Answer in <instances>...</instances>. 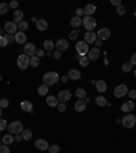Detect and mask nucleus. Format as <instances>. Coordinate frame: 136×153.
<instances>
[{
	"label": "nucleus",
	"instance_id": "obj_1",
	"mask_svg": "<svg viewBox=\"0 0 136 153\" xmlns=\"http://www.w3.org/2000/svg\"><path fill=\"white\" fill-rule=\"evenodd\" d=\"M59 79H60V75H59L57 73H54V71H49L42 77L44 85H47V86L56 85V83L59 82Z\"/></svg>",
	"mask_w": 136,
	"mask_h": 153
},
{
	"label": "nucleus",
	"instance_id": "obj_2",
	"mask_svg": "<svg viewBox=\"0 0 136 153\" xmlns=\"http://www.w3.org/2000/svg\"><path fill=\"white\" fill-rule=\"evenodd\" d=\"M7 130H8V133L12 135L22 134V131H23V125H22V122H19V120H14L12 123H10V125L7 126Z\"/></svg>",
	"mask_w": 136,
	"mask_h": 153
},
{
	"label": "nucleus",
	"instance_id": "obj_3",
	"mask_svg": "<svg viewBox=\"0 0 136 153\" xmlns=\"http://www.w3.org/2000/svg\"><path fill=\"white\" fill-rule=\"evenodd\" d=\"M82 21H83L82 25L84 26V29H86L87 32H93L94 29H95V26H97V21L93 17H84Z\"/></svg>",
	"mask_w": 136,
	"mask_h": 153
},
{
	"label": "nucleus",
	"instance_id": "obj_4",
	"mask_svg": "<svg viewBox=\"0 0 136 153\" xmlns=\"http://www.w3.org/2000/svg\"><path fill=\"white\" fill-rule=\"evenodd\" d=\"M128 86L127 85H117L115 88V90H113V94H115V97H117V99H122L124 96H127L128 94Z\"/></svg>",
	"mask_w": 136,
	"mask_h": 153
},
{
	"label": "nucleus",
	"instance_id": "obj_5",
	"mask_svg": "<svg viewBox=\"0 0 136 153\" xmlns=\"http://www.w3.org/2000/svg\"><path fill=\"white\" fill-rule=\"evenodd\" d=\"M16 64H18V67L21 70H26V68L30 66V57L27 55H19L18 59H16Z\"/></svg>",
	"mask_w": 136,
	"mask_h": 153
},
{
	"label": "nucleus",
	"instance_id": "obj_6",
	"mask_svg": "<svg viewBox=\"0 0 136 153\" xmlns=\"http://www.w3.org/2000/svg\"><path fill=\"white\" fill-rule=\"evenodd\" d=\"M76 52H78V56H86L87 54H89V44L84 43V41H79V43H76Z\"/></svg>",
	"mask_w": 136,
	"mask_h": 153
},
{
	"label": "nucleus",
	"instance_id": "obj_7",
	"mask_svg": "<svg viewBox=\"0 0 136 153\" xmlns=\"http://www.w3.org/2000/svg\"><path fill=\"white\" fill-rule=\"evenodd\" d=\"M136 125V116L132 114H127L122 117V126L125 128H132Z\"/></svg>",
	"mask_w": 136,
	"mask_h": 153
},
{
	"label": "nucleus",
	"instance_id": "obj_8",
	"mask_svg": "<svg viewBox=\"0 0 136 153\" xmlns=\"http://www.w3.org/2000/svg\"><path fill=\"white\" fill-rule=\"evenodd\" d=\"M4 30H6L8 34L18 33V25H16L14 21H8V22H6V23H4Z\"/></svg>",
	"mask_w": 136,
	"mask_h": 153
},
{
	"label": "nucleus",
	"instance_id": "obj_9",
	"mask_svg": "<svg viewBox=\"0 0 136 153\" xmlns=\"http://www.w3.org/2000/svg\"><path fill=\"white\" fill-rule=\"evenodd\" d=\"M110 36H112V33H110V30L107 28H101L97 32V37H98V40H101V41H104V40H109L110 38Z\"/></svg>",
	"mask_w": 136,
	"mask_h": 153
},
{
	"label": "nucleus",
	"instance_id": "obj_10",
	"mask_svg": "<svg viewBox=\"0 0 136 153\" xmlns=\"http://www.w3.org/2000/svg\"><path fill=\"white\" fill-rule=\"evenodd\" d=\"M59 103H67V101H69V99H71V92L69 90H60L59 92Z\"/></svg>",
	"mask_w": 136,
	"mask_h": 153
},
{
	"label": "nucleus",
	"instance_id": "obj_11",
	"mask_svg": "<svg viewBox=\"0 0 136 153\" xmlns=\"http://www.w3.org/2000/svg\"><path fill=\"white\" fill-rule=\"evenodd\" d=\"M37 54V49H36V45L33 43H26L25 44V55H27L29 57L34 56Z\"/></svg>",
	"mask_w": 136,
	"mask_h": 153
},
{
	"label": "nucleus",
	"instance_id": "obj_12",
	"mask_svg": "<svg viewBox=\"0 0 136 153\" xmlns=\"http://www.w3.org/2000/svg\"><path fill=\"white\" fill-rule=\"evenodd\" d=\"M34 146H36L37 149L38 150H48L49 149V144L47 142V139H42V138H38L36 141V142H34Z\"/></svg>",
	"mask_w": 136,
	"mask_h": 153
},
{
	"label": "nucleus",
	"instance_id": "obj_13",
	"mask_svg": "<svg viewBox=\"0 0 136 153\" xmlns=\"http://www.w3.org/2000/svg\"><path fill=\"white\" fill-rule=\"evenodd\" d=\"M54 46H56V49H57V51L63 52V51L68 49V46H69V44H68L67 40L60 38V40H57V43H54Z\"/></svg>",
	"mask_w": 136,
	"mask_h": 153
},
{
	"label": "nucleus",
	"instance_id": "obj_14",
	"mask_svg": "<svg viewBox=\"0 0 136 153\" xmlns=\"http://www.w3.org/2000/svg\"><path fill=\"white\" fill-rule=\"evenodd\" d=\"M97 33H94V32H87V33H84V43H87V44H94L95 41H97Z\"/></svg>",
	"mask_w": 136,
	"mask_h": 153
},
{
	"label": "nucleus",
	"instance_id": "obj_15",
	"mask_svg": "<svg viewBox=\"0 0 136 153\" xmlns=\"http://www.w3.org/2000/svg\"><path fill=\"white\" fill-rule=\"evenodd\" d=\"M135 109V103H133V100H129L127 103H122L121 105V111L122 112H125V114H129L131 111Z\"/></svg>",
	"mask_w": 136,
	"mask_h": 153
},
{
	"label": "nucleus",
	"instance_id": "obj_16",
	"mask_svg": "<svg viewBox=\"0 0 136 153\" xmlns=\"http://www.w3.org/2000/svg\"><path fill=\"white\" fill-rule=\"evenodd\" d=\"M14 38H15V43L16 44H26V41H27V37H26L25 32H19L15 33L14 34Z\"/></svg>",
	"mask_w": 136,
	"mask_h": 153
},
{
	"label": "nucleus",
	"instance_id": "obj_17",
	"mask_svg": "<svg viewBox=\"0 0 136 153\" xmlns=\"http://www.w3.org/2000/svg\"><path fill=\"white\" fill-rule=\"evenodd\" d=\"M86 56L89 57V60H97L98 57L101 56V51L98 49V48H93V49L89 51V54H87Z\"/></svg>",
	"mask_w": 136,
	"mask_h": 153
},
{
	"label": "nucleus",
	"instance_id": "obj_18",
	"mask_svg": "<svg viewBox=\"0 0 136 153\" xmlns=\"http://www.w3.org/2000/svg\"><path fill=\"white\" fill-rule=\"evenodd\" d=\"M80 77H82V74H80V71L76 70V68H71V70L68 71V78L72 79V81H78V79H80Z\"/></svg>",
	"mask_w": 136,
	"mask_h": 153
},
{
	"label": "nucleus",
	"instance_id": "obj_19",
	"mask_svg": "<svg viewBox=\"0 0 136 153\" xmlns=\"http://www.w3.org/2000/svg\"><path fill=\"white\" fill-rule=\"evenodd\" d=\"M95 11H97V7H95L94 4H87L86 7L83 8V12H84L86 17H93V14Z\"/></svg>",
	"mask_w": 136,
	"mask_h": 153
},
{
	"label": "nucleus",
	"instance_id": "obj_20",
	"mask_svg": "<svg viewBox=\"0 0 136 153\" xmlns=\"http://www.w3.org/2000/svg\"><path fill=\"white\" fill-rule=\"evenodd\" d=\"M36 26H37V30H39V32H44V30H47L49 25H48V22L45 21V19H37Z\"/></svg>",
	"mask_w": 136,
	"mask_h": 153
},
{
	"label": "nucleus",
	"instance_id": "obj_21",
	"mask_svg": "<svg viewBox=\"0 0 136 153\" xmlns=\"http://www.w3.org/2000/svg\"><path fill=\"white\" fill-rule=\"evenodd\" d=\"M74 108H75L76 112H83L86 109V101L84 100H78L75 103V105H74Z\"/></svg>",
	"mask_w": 136,
	"mask_h": 153
},
{
	"label": "nucleus",
	"instance_id": "obj_22",
	"mask_svg": "<svg viewBox=\"0 0 136 153\" xmlns=\"http://www.w3.org/2000/svg\"><path fill=\"white\" fill-rule=\"evenodd\" d=\"M95 86H97V90L99 93H105L107 90V85H106V82H105L104 79H99V81H97Z\"/></svg>",
	"mask_w": 136,
	"mask_h": 153
},
{
	"label": "nucleus",
	"instance_id": "obj_23",
	"mask_svg": "<svg viewBox=\"0 0 136 153\" xmlns=\"http://www.w3.org/2000/svg\"><path fill=\"white\" fill-rule=\"evenodd\" d=\"M47 104L49 105V107H57L59 99L56 96H47Z\"/></svg>",
	"mask_w": 136,
	"mask_h": 153
},
{
	"label": "nucleus",
	"instance_id": "obj_24",
	"mask_svg": "<svg viewBox=\"0 0 136 153\" xmlns=\"http://www.w3.org/2000/svg\"><path fill=\"white\" fill-rule=\"evenodd\" d=\"M1 142H3V145H10V144H14L15 142V139H14V135L12 134H6V135H3V139H1Z\"/></svg>",
	"mask_w": 136,
	"mask_h": 153
},
{
	"label": "nucleus",
	"instance_id": "obj_25",
	"mask_svg": "<svg viewBox=\"0 0 136 153\" xmlns=\"http://www.w3.org/2000/svg\"><path fill=\"white\" fill-rule=\"evenodd\" d=\"M23 18H25V14H23V11L21 10H15L14 11V22L16 23V22H22L23 21Z\"/></svg>",
	"mask_w": 136,
	"mask_h": 153
},
{
	"label": "nucleus",
	"instance_id": "obj_26",
	"mask_svg": "<svg viewBox=\"0 0 136 153\" xmlns=\"http://www.w3.org/2000/svg\"><path fill=\"white\" fill-rule=\"evenodd\" d=\"M82 23H83V21H82V18H79V17H74V18L71 19V22H69V25L74 29H79Z\"/></svg>",
	"mask_w": 136,
	"mask_h": 153
},
{
	"label": "nucleus",
	"instance_id": "obj_27",
	"mask_svg": "<svg viewBox=\"0 0 136 153\" xmlns=\"http://www.w3.org/2000/svg\"><path fill=\"white\" fill-rule=\"evenodd\" d=\"M54 48V43L52 40H45L44 41V51H47V52H52Z\"/></svg>",
	"mask_w": 136,
	"mask_h": 153
},
{
	"label": "nucleus",
	"instance_id": "obj_28",
	"mask_svg": "<svg viewBox=\"0 0 136 153\" xmlns=\"http://www.w3.org/2000/svg\"><path fill=\"white\" fill-rule=\"evenodd\" d=\"M21 108L25 112H33V104L30 101H22L21 103Z\"/></svg>",
	"mask_w": 136,
	"mask_h": 153
},
{
	"label": "nucleus",
	"instance_id": "obj_29",
	"mask_svg": "<svg viewBox=\"0 0 136 153\" xmlns=\"http://www.w3.org/2000/svg\"><path fill=\"white\" fill-rule=\"evenodd\" d=\"M95 104H97L98 107H106L109 103L106 101V99H105L104 96H98V97H95Z\"/></svg>",
	"mask_w": 136,
	"mask_h": 153
},
{
	"label": "nucleus",
	"instance_id": "obj_30",
	"mask_svg": "<svg viewBox=\"0 0 136 153\" xmlns=\"http://www.w3.org/2000/svg\"><path fill=\"white\" fill-rule=\"evenodd\" d=\"M37 92H38V94L39 96H47L48 94V92H49V88H48L47 85H41V86H38V90H37Z\"/></svg>",
	"mask_w": 136,
	"mask_h": 153
},
{
	"label": "nucleus",
	"instance_id": "obj_31",
	"mask_svg": "<svg viewBox=\"0 0 136 153\" xmlns=\"http://www.w3.org/2000/svg\"><path fill=\"white\" fill-rule=\"evenodd\" d=\"M21 135H22V138L25 139V141H30V139L33 138V133L30 131V130H23Z\"/></svg>",
	"mask_w": 136,
	"mask_h": 153
},
{
	"label": "nucleus",
	"instance_id": "obj_32",
	"mask_svg": "<svg viewBox=\"0 0 136 153\" xmlns=\"http://www.w3.org/2000/svg\"><path fill=\"white\" fill-rule=\"evenodd\" d=\"M78 60H79V64H80L82 67H87V66H89V62H90L87 56H80V57L78 56Z\"/></svg>",
	"mask_w": 136,
	"mask_h": 153
},
{
	"label": "nucleus",
	"instance_id": "obj_33",
	"mask_svg": "<svg viewBox=\"0 0 136 153\" xmlns=\"http://www.w3.org/2000/svg\"><path fill=\"white\" fill-rule=\"evenodd\" d=\"M30 66H31V67H38L39 66V57L37 56V55L30 57Z\"/></svg>",
	"mask_w": 136,
	"mask_h": 153
},
{
	"label": "nucleus",
	"instance_id": "obj_34",
	"mask_svg": "<svg viewBox=\"0 0 136 153\" xmlns=\"http://www.w3.org/2000/svg\"><path fill=\"white\" fill-rule=\"evenodd\" d=\"M75 94H76V97H78V100H84L86 99V90L84 89H76Z\"/></svg>",
	"mask_w": 136,
	"mask_h": 153
},
{
	"label": "nucleus",
	"instance_id": "obj_35",
	"mask_svg": "<svg viewBox=\"0 0 136 153\" xmlns=\"http://www.w3.org/2000/svg\"><path fill=\"white\" fill-rule=\"evenodd\" d=\"M18 29H19V32H25V30H27V29H29V22H26V21L19 22Z\"/></svg>",
	"mask_w": 136,
	"mask_h": 153
},
{
	"label": "nucleus",
	"instance_id": "obj_36",
	"mask_svg": "<svg viewBox=\"0 0 136 153\" xmlns=\"http://www.w3.org/2000/svg\"><path fill=\"white\" fill-rule=\"evenodd\" d=\"M132 63L131 62H127V63H124L122 64V67H121V70H122V73H129L131 70H132Z\"/></svg>",
	"mask_w": 136,
	"mask_h": 153
},
{
	"label": "nucleus",
	"instance_id": "obj_37",
	"mask_svg": "<svg viewBox=\"0 0 136 153\" xmlns=\"http://www.w3.org/2000/svg\"><path fill=\"white\" fill-rule=\"evenodd\" d=\"M8 4L7 3H0V14H6L8 11Z\"/></svg>",
	"mask_w": 136,
	"mask_h": 153
},
{
	"label": "nucleus",
	"instance_id": "obj_38",
	"mask_svg": "<svg viewBox=\"0 0 136 153\" xmlns=\"http://www.w3.org/2000/svg\"><path fill=\"white\" fill-rule=\"evenodd\" d=\"M48 150H49V153H59L60 152V146L59 145H50Z\"/></svg>",
	"mask_w": 136,
	"mask_h": 153
},
{
	"label": "nucleus",
	"instance_id": "obj_39",
	"mask_svg": "<svg viewBox=\"0 0 136 153\" xmlns=\"http://www.w3.org/2000/svg\"><path fill=\"white\" fill-rule=\"evenodd\" d=\"M79 36V30L78 29H74L71 33H69V40H76Z\"/></svg>",
	"mask_w": 136,
	"mask_h": 153
},
{
	"label": "nucleus",
	"instance_id": "obj_40",
	"mask_svg": "<svg viewBox=\"0 0 136 153\" xmlns=\"http://www.w3.org/2000/svg\"><path fill=\"white\" fill-rule=\"evenodd\" d=\"M8 105H10L8 99H1V100H0V107H1V108H7Z\"/></svg>",
	"mask_w": 136,
	"mask_h": 153
},
{
	"label": "nucleus",
	"instance_id": "obj_41",
	"mask_svg": "<svg viewBox=\"0 0 136 153\" xmlns=\"http://www.w3.org/2000/svg\"><path fill=\"white\" fill-rule=\"evenodd\" d=\"M7 45H8L7 38H6L4 36H0V46H3V48H6Z\"/></svg>",
	"mask_w": 136,
	"mask_h": 153
},
{
	"label": "nucleus",
	"instance_id": "obj_42",
	"mask_svg": "<svg viewBox=\"0 0 136 153\" xmlns=\"http://www.w3.org/2000/svg\"><path fill=\"white\" fill-rule=\"evenodd\" d=\"M7 120H4V119H0V131H3L7 128Z\"/></svg>",
	"mask_w": 136,
	"mask_h": 153
},
{
	"label": "nucleus",
	"instance_id": "obj_43",
	"mask_svg": "<svg viewBox=\"0 0 136 153\" xmlns=\"http://www.w3.org/2000/svg\"><path fill=\"white\" fill-rule=\"evenodd\" d=\"M4 37L7 38L8 44H11V43H14V41H15V38H14V34H8V33H6V34H4Z\"/></svg>",
	"mask_w": 136,
	"mask_h": 153
},
{
	"label": "nucleus",
	"instance_id": "obj_44",
	"mask_svg": "<svg viewBox=\"0 0 136 153\" xmlns=\"http://www.w3.org/2000/svg\"><path fill=\"white\" fill-rule=\"evenodd\" d=\"M18 6H19V3L16 1V0H12V1L8 4V7L12 8V10H16V8H18Z\"/></svg>",
	"mask_w": 136,
	"mask_h": 153
},
{
	"label": "nucleus",
	"instance_id": "obj_45",
	"mask_svg": "<svg viewBox=\"0 0 136 153\" xmlns=\"http://www.w3.org/2000/svg\"><path fill=\"white\" fill-rule=\"evenodd\" d=\"M57 109H59V112H65V109H67V105H65L64 103H59Z\"/></svg>",
	"mask_w": 136,
	"mask_h": 153
},
{
	"label": "nucleus",
	"instance_id": "obj_46",
	"mask_svg": "<svg viewBox=\"0 0 136 153\" xmlns=\"http://www.w3.org/2000/svg\"><path fill=\"white\" fill-rule=\"evenodd\" d=\"M0 153H10V148L7 145H0Z\"/></svg>",
	"mask_w": 136,
	"mask_h": 153
},
{
	"label": "nucleus",
	"instance_id": "obj_47",
	"mask_svg": "<svg viewBox=\"0 0 136 153\" xmlns=\"http://www.w3.org/2000/svg\"><path fill=\"white\" fill-rule=\"evenodd\" d=\"M116 12H117V15H124V14H125V8L122 7V6H120V7H117Z\"/></svg>",
	"mask_w": 136,
	"mask_h": 153
},
{
	"label": "nucleus",
	"instance_id": "obj_48",
	"mask_svg": "<svg viewBox=\"0 0 136 153\" xmlns=\"http://www.w3.org/2000/svg\"><path fill=\"white\" fill-rule=\"evenodd\" d=\"M52 56H53L54 59H60V57H61V52H60V51L56 49V51L53 52V54H52Z\"/></svg>",
	"mask_w": 136,
	"mask_h": 153
},
{
	"label": "nucleus",
	"instance_id": "obj_49",
	"mask_svg": "<svg viewBox=\"0 0 136 153\" xmlns=\"http://www.w3.org/2000/svg\"><path fill=\"white\" fill-rule=\"evenodd\" d=\"M128 96H129V99H133V100H135V99H136V90H129V92H128Z\"/></svg>",
	"mask_w": 136,
	"mask_h": 153
},
{
	"label": "nucleus",
	"instance_id": "obj_50",
	"mask_svg": "<svg viewBox=\"0 0 136 153\" xmlns=\"http://www.w3.org/2000/svg\"><path fill=\"white\" fill-rule=\"evenodd\" d=\"M110 3H112V6H116V7H120V6H121V1H120V0H112Z\"/></svg>",
	"mask_w": 136,
	"mask_h": 153
},
{
	"label": "nucleus",
	"instance_id": "obj_51",
	"mask_svg": "<svg viewBox=\"0 0 136 153\" xmlns=\"http://www.w3.org/2000/svg\"><path fill=\"white\" fill-rule=\"evenodd\" d=\"M37 56H38V57H42L44 56V55H45V51H44V49H37Z\"/></svg>",
	"mask_w": 136,
	"mask_h": 153
},
{
	"label": "nucleus",
	"instance_id": "obj_52",
	"mask_svg": "<svg viewBox=\"0 0 136 153\" xmlns=\"http://www.w3.org/2000/svg\"><path fill=\"white\" fill-rule=\"evenodd\" d=\"M75 12H76V17H79V18H80V17H82L83 14H84V12H83V8H78V10H76Z\"/></svg>",
	"mask_w": 136,
	"mask_h": 153
},
{
	"label": "nucleus",
	"instance_id": "obj_53",
	"mask_svg": "<svg viewBox=\"0 0 136 153\" xmlns=\"http://www.w3.org/2000/svg\"><path fill=\"white\" fill-rule=\"evenodd\" d=\"M14 139H15V142H21L23 138H22L21 134H16V135H14Z\"/></svg>",
	"mask_w": 136,
	"mask_h": 153
},
{
	"label": "nucleus",
	"instance_id": "obj_54",
	"mask_svg": "<svg viewBox=\"0 0 136 153\" xmlns=\"http://www.w3.org/2000/svg\"><path fill=\"white\" fill-rule=\"evenodd\" d=\"M131 63H132V66H136V54H133L132 55V57H131Z\"/></svg>",
	"mask_w": 136,
	"mask_h": 153
},
{
	"label": "nucleus",
	"instance_id": "obj_55",
	"mask_svg": "<svg viewBox=\"0 0 136 153\" xmlns=\"http://www.w3.org/2000/svg\"><path fill=\"white\" fill-rule=\"evenodd\" d=\"M94 44H95V45H97V48H98V46H101V45H102V41L97 38V41H95V43H94Z\"/></svg>",
	"mask_w": 136,
	"mask_h": 153
},
{
	"label": "nucleus",
	"instance_id": "obj_56",
	"mask_svg": "<svg viewBox=\"0 0 136 153\" xmlns=\"http://www.w3.org/2000/svg\"><path fill=\"white\" fill-rule=\"evenodd\" d=\"M61 81H63V82H67V81H68V75H64V77L61 78Z\"/></svg>",
	"mask_w": 136,
	"mask_h": 153
},
{
	"label": "nucleus",
	"instance_id": "obj_57",
	"mask_svg": "<svg viewBox=\"0 0 136 153\" xmlns=\"http://www.w3.org/2000/svg\"><path fill=\"white\" fill-rule=\"evenodd\" d=\"M1 114H3V108L0 107V116H1Z\"/></svg>",
	"mask_w": 136,
	"mask_h": 153
},
{
	"label": "nucleus",
	"instance_id": "obj_58",
	"mask_svg": "<svg viewBox=\"0 0 136 153\" xmlns=\"http://www.w3.org/2000/svg\"><path fill=\"white\" fill-rule=\"evenodd\" d=\"M133 15H135V18H136V10H135V14H133Z\"/></svg>",
	"mask_w": 136,
	"mask_h": 153
},
{
	"label": "nucleus",
	"instance_id": "obj_59",
	"mask_svg": "<svg viewBox=\"0 0 136 153\" xmlns=\"http://www.w3.org/2000/svg\"><path fill=\"white\" fill-rule=\"evenodd\" d=\"M135 78H136V70H135Z\"/></svg>",
	"mask_w": 136,
	"mask_h": 153
},
{
	"label": "nucleus",
	"instance_id": "obj_60",
	"mask_svg": "<svg viewBox=\"0 0 136 153\" xmlns=\"http://www.w3.org/2000/svg\"><path fill=\"white\" fill-rule=\"evenodd\" d=\"M0 145H3V144H1V141H0Z\"/></svg>",
	"mask_w": 136,
	"mask_h": 153
}]
</instances>
